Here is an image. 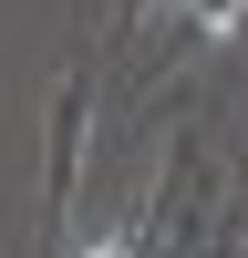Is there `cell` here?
<instances>
[{"instance_id": "cell-1", "label": "cell", "mask_w": 248, "mask_h": 258, "mask_svg": "<svg viewBox=\"0 0 248 258\" xmlns=\"http://www.w3.org/2000/svg\"><path fill=\"white\" fill-rule=\"evenodd\" d=\"M176 11H186L197 41H238V31H248V0H176Z\"/></svg>"}, {"instance_id": "cell-2", "label": "cell", "mask_w": 248, "mask_h": 258, "mask_svg": "<svg viewBox=\"0 0 248 258\" xmlns=\"http://www.w3.org/2000/svg\"><path fill=\"white\" fill-rule=\"evenodd\" d=\"M73 258H145V248H135V227H103V238H83Z\"/></svg>"}]
</instances>
